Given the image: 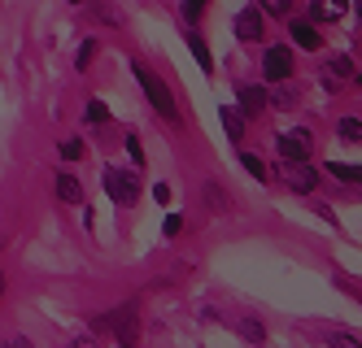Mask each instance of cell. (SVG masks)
<instances>
[{"instance_id": "44dd1931", "label": "cell", "mask_w": 362, "mask_h": 348, "mask_svg": "<svg viewBox=\"0 0 362 348\" xmlns=\"http://www.w3.org/2000/svg\"><path fill=\"white\" fill-rule=\"evenodd\" d=\"M62 157H66V162H79V157H83V140H62Z\"/></svg>"}, {"instance_id": "d6a6232c", "label": "cell", "mask_w": 362, "mask_h": 348, "mask_svg": "<svg viewBox=\"0 0 362 348\" xmlns=\"http://www.w3.org/2000/svg\"><path fill=\"white\" fill-rule=\"evenodd\" d=\"M5 283H9V279H5V275H0V296H5Z\"/></svg>"}, {"instance_id": "7402d4cb", "label": "cell", "mask_w": 362, "mask_h": 348, "mask_svg": "<svg viewBox=\"0 0 362 348\" xmlns=\"http://www.w3.org/2000/svg\"><path fill=\"white\" fill-rule=\"evenodd\" d=\"M127 152H132L136 166H144V144H140V136H127Z\"/></svg>"}, {"instance_id": "8fae6325", "label": "cell", "mask_w": 362, "mask_h": 348, "mask_svg": "<svg viewBox=\"0 0 362 348\" xmlns=\"http://www.w3.org/2000/svg\"><path fill=\"white\" fill-rule=\"evenodd\" d=\"M218 118H223V126H227V136H231V140H245V118H240L236 109H227V104H223Z\"/></svg>"}, {"instance_id": "2e32d148", "label": "cell", "mask_w": 362, "mask_h": 348, "mask_svg": "<svg viewBox=\"0 0 362 348\" xmlns=\"http://www.w3.org/2000/svg\"><path fill=\"white\" fill-rule=\"evenodd\" d=\"M205 200H210V205H214L218 213H231V196L223 192V187H214V183H210V187H205Z\"/></svg>"}, {"instance_id": "83f0119b", "label": "cell", "mask_w": 362, "mask_h": 348, "mask_svg": "<svg viewBox=\"0 0 362 348\" xmlns=\"http://www.w3.org/2000/svg\"><path fill=\"white\" fill-rule=\"evenodd\" d=\"M275 100H279V104H284V109H293V100H297V88H284V92H279V96H275Z\"/></svg>"}, {"instance_id": "4316f807", "label": "cell", "mask_w": 362, "mask_h": 348, "mask_svg": "<svg viewBox=\"0 0 362 348\" xmlns=\"http://www.w3.org/2000/svg\"><path fill=\"white\" fill-rule=\"evenodd\" d=\"M332 344H336V348H362L358 335H332Z\"/></svg>"}, {"instance_id": "484cf974", "label": "cell", "mask_w": 362, "mask_h": 348, "mask_svg": "<svg viewBox=\"0 0 362 348\" xmlns=\"http://www.w3.org/2000/svg\"><path fill=\"white\" fill-rule=\"evenodd\" d=\"M166 235H179V231H184V218H179V213H170V218H166V227H162Z\"/></svg>"}, {"instance_id": "d6986e66", "label": "cell", "mask_w": 362, "mask_h": 348, "mask_svg": "<svg viewBox=\"0 0 362 348\" xmlns=\"http://www.w3.org/2000/svg\"><path fill=\"white\" fill-rule=\"evenodd\" d=\"M332 74H336V78H358V70H354L349 57H336V61H332Z\"/></svg>"}, {"instance_id": "e0dca14e", "label": "cell", "mask_w": 362, "mask_h": 348, "mask_svg": "<svg viewBox=\"0 0 362 348\" xmlns=\"http://www.w3.org/2000/svg\"><path fill=\"white\" fill-rule=\"evenodd\" d=\"M262 13H271V18H288V13H293V0H262Z\"/></svg>"}, {"instance_id": "603a6c76", "label": "cell", "mask_w": 362, "mask_h": 348, "mask_svg": "<svg viewBox=\"0 0 362 348\" xmlns=\"http://www.w3.org/2000/svg\"><path fill=\"white\" fill-rule=\"evenodd\" d=\"M96 13H100V22H114V26H122V13H118L114 5H96Z\"/></svg>"}, {"instance_id": "d4e9b609", "label": "cell", "mask_w": 362, "mask_h": 348, "mask_svg": "<svg viewBox=\"0 0 362 348\" xmlns=\"http://www.w3.org/2000/svg\"><path fill=\"white\" fill-rule=\"evenodd\" d=\"M92 57H96V44L88 40V44L79 48V70H88V66H92Z\"/></svg>"}, {"instance_id": "836d02e7", "label": "cell", "mask_w": 362, "mask_h": 348, "mask_svg": "<svg viewBox=\"0 0 362 348\" xmlns=\"http://www.w3.org/2000/svg\"><path fill=\"white\" fill-rule=\"evenodd\" d=\"M70 5H83V0H70Z\"/></svg>"}, {"instance_id": "4dcf8cb0", "label": "cell", "mask_w": 362, "mask_h": 348, "mask_svg": "<svg viewBox=\"0 0 362 348\" xmlns=\"http://www.w3.org/2000/svg\"><path fill=\"white\" fill-rule=\"evenodd\" d=\"M5 348H35L27 335H13V340H5Z\"/></svg>"}, {"instance_id": "7a4b0ae2", "label": "cell", "mask_w": 362, "mask_h": 348, "mask_svg": "<svg viewBox=\"0 0 362 348\" xmlns=\"http://www.w3.org/2000/svg\"><path fill=\"white\" fill-rule=\"evenodd\" d=\"M100 183H105V192H110L114 205H136L140 200V174H132V170L110 166L105 174H100Z\"/></svg>"}, {"instance_id": "277c9868", "label": "cell", "mask_w": 362, "mask_h": 348, "mask_svg": "<svg viewBox=\"0 0 362 348\" xmlns=\"http://www.w3.org/2000/svg\"><path fill=\"white\" fill-rule=\"evenodd\" d=\"M310 148H315V140H310V131H288V136H279V157L288 166L297 162H310Z\"/></svg>"}, {"instance_id": "52a82bcc", "label": "cell", "mask_w": 362, "mask_h": 348, "mask_svg": "<svg viewBox=\"0 0 362 348\" xmlns=\"http://www.w3.org/2000/svg\"><path fill=\"white\" fill-rule=\"evenodd\" d=\"M267 104H271V96H267V88H257V83L249 88V83H245V88H240V109H236V114H245V118H253V114H262V109H267Z\"/></svg>"}, {"instance_id": "9a60e30c", "label": "cell", "mask_w": 362, "mask_h": 348, "mask_svg": "<svg viewBox=\"0 0 362 348\" xmlns=\"http://www.w3.org/2000/svg\"><path fill=\"white\" fill-rule=\"evenodd\" d=\"M188 48H192V57L201 61V70H214V57H210V48H205L201 35H188Z\"/></svg>"}, {"instance_id": "9c48e42d", "label": "cell", "mask_w": 362, "mask_h": 348, "mask_svg": "<svg viewBox=\"0 0 362 348\" xmlns=\"http://www.w3.org/2000/svg\"><path fill=\"white\" fill-rule=\"evenodd\" d=\"M57 196H62L66 205H79V200H83V183L74 179V174H57Z\"/></svg>"}, {"instance_id": "8992f818", "label": "cell", "mask_w": 362, "mask_h": 348, "mask_svg": "<svg viewBox=\"0 0 362 348\" xmlns=\"http://www.w3.org/2000/svg\"><path fill=\"white\" fill-rule=\"evenodd\" d=\"M236 40H245V44L262 40V13H257V9H240L236 13Z\"/></svg>"}, {"instance_id": "3957f363", "label": "cell", "mask_w": 362, "mask_h": 348, "mask_svg": "<svg viewBox=\"0 0 362 348\" xmlns=\"http://www.w3.org/2000/svg\"><path fill=\"white\" fill-rule=\"evenodd\" d=\"M262 74L271 78V83H284V78H293V48L271 44V48L262 52Z\"/></svg>"}, {"instance_id": "ffe728a7", "label": "cell", "mask_w": 362, "mask_h": 348, "mask_svg": "<svg viewBox=\"0 0 362 348\" xmlns=\"http://www.w3.org/2000/svg\"><path fill=\"white\" fill-rule=\"evenodd\" d=\"M110 118V104L105 100H88V122H105Z\"/></svg>"}, {"instance_id": "ba28073f", "label": "cell", "mask_w": 362, "mask_h": 348, "mask_svg": "<svg viewBox=\"0 0 362 348\" xmlns=\"http://www.w3.org/2000/svg\"><path fill=\"white\" fill-rule=\"evenodd\" d=\"M105 327H114V331L122 335V344H132V340H136V309H132V305L114 309V313L105 318Z\"/></svg>"}, {"instance_id": "30bf717a", "label": "cell", "mask_w": 362, "mask_h": 348, "mask_svg": "<svg viewBox=\"0 0 362 348\" xmlns=\"http://www.w3.org/2000/svg\"><path fill=\"white\" fill-rule=\"evenodd\" d=\"M293 40H297V48H310V52H315L323 35H319V31H315L310 22H293Z\"/></svg>"}, {"instance_id": "ac0fdd59", "label": "cell", "mask_w": 362, "mask_h": 348, "mask_svg": "<svg viewBox=\"0 0 362 348\" xmlns=\"http://www.w3.org/2000/svg\"><path fill=\"white\" fill-rule=\"evenodd\" d=\"M327 174H336L341 183H358V174H362V170H358V166H341V162H332V166H327Z\"/></svg>"}, {"instance_id": "cb8c5ba5", "label": "cell", "mask_w": 362, "mask_h": 348, "mask_svg": "<svg viewBox=\"0 0 362 348\" xmlns=\"http://www.w3.org/2000/svg\"><path fill=\"white\" fill-rule=\"evenodd\" d=\"M240 335H245V340H253V344H262V340H267L257 323H240Z\"/></svg>"}, {"instance_id": "5bb4252c", "label": "cell", "mask_w": 362, "mask_h": 348, "mask_svg": "<svg viewBox=\"0 0 362 348\" xmlns=\"http://www.w3.org/2000/svg\"><path fill=\"white\" fill-rule=\"evenodd\" d=\"M240 166H245V170H249L257 183H267V179H271V174H267V166H262V157H257V152H240Z\"/></svg>"}, {"instance_id": "7c38bea8", "label": "cell", "mask_w": 362, "mask_h": 348, "mask_svg": "<svg viewBox=\"0 0 362 348\" xmlns=\"http://www.w3.org/2000/svg\"><path fill=\"white\" fill-rule=\"evenodd\" d=\"M345 9H349V0H323V5H319V0H315V22L323 18H345Z\"/></svg>"}, {"instance_id": "1f68e13d", "label": "cell", "mask_w": 362, "mask_h": 348, "mask_svg": "<svg viewBox=\"0 0 362 348\" xmlns=\"http://www.w3.org/2000/svg\"><path fill=\"white\" fill-rule=\"evenodd\" d=\"M70 348H92V335H79V340H74Z\"/></svg>"}, {"instance_id": "6da1fadb", "label": "cell", "mask_w": 362, "mask_h": 348, "mask_svg": "<svg viewBox=\"0 0 362 348\" xmlns=\"http://www.w3.org/2000/svg\"><path fill=\"white\" fill-rule=\"evenodd\" d=\"M136 78H140V88H144V96L153 100V109H158L162 118H179V104H175V96H170V88L162 83L158 74H153L144 61H136Z\"/></svg>"}, {"instance_id": "5b68a950", "label": "cell", "mask_w": 362, "mask_h": 348, "mask_svg": "<svg viewBox=\"0 0 362 348\" xmlns=\"http://www.w3.org/2000/svg\"><path fill=\"white\" fill-rule=\"evenodd\" d=\"M284 183H288L293 192L310 196V192H315V187H319V170L310 166V162H297V166H288V170H284Z\"/></svg>"}, {"instance_id": "f546056e", "label": "cell", "mask_w": 362, "mask_h": 348, "mask_svg": "<svg viewBox=\"0 0 362 348\" xmlns=\"http://www.w3.org/2000/svg\"><path fill=\"white\" fill-rule=\"evenodd\" d=\"M201 9H205V0H184V13L188 18H201Z\"/></svg>"}, {"instance_id": "4fadbf2b", "label": "cell", "mask_w": 362, "mask_h": 348, "mask_svg": "<svg viewBox=\"0 0 362 348\" xmlns=\"http://www.w3.org/2000/svg\"><path fill=\"white\" fill-rule=\"evenodd\" d=\"M336 136H341L345 144H358L362 140V122L358 118H341V122H336Z\"/></svg>"}, {"instance_id": "f1b7e54d", "label": "cell", "mask_w": 362, "mask_h": 348, "mask_svg": "<svg viewBox=\"0 0 362 348\" xmlns=\"http://www.w3.org/2000/svg\"><path fill=\"white\" fill-rule=\"evenodd\" d=\"M153 200H158V205H170V187L158 183V187H153Z\"/></svg>"}]
</instances>
